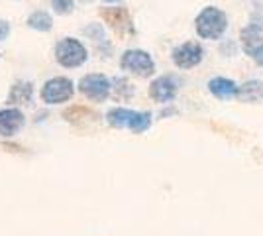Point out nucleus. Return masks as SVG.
I'll return each mask as SVG.
<instances>
[{
    "label": "nucleus",
    "instance_id": "obj_18",
    "mask_svg": "<svg viewBox=\"0 0 263 236\" xmlns=\"http://www.w3.org/2000/svg\"><path fill=\"white\" fill-rule=\"evenodd\" d=\"M85 32H87L88 35H92V38H95V34H97V38H102V30H100L99 26H90V28H87V30H85Z\"/></svg>",
    "mask_w": 263,
    "mask_h": 236
},
{
    "label": "nucleus",
    "instance_id": "obj_16",
    "mask_svg": "<svg viewBox=\"0 0 263 236\" xmlns=\"http://www.w3.org/2000/svg\"><path fill=\"white\" fill-rule=\"evenodd\" d=\"M252 57L257 61V65H261L263 67V45H257V47H252V49H248Z\"/></svg>",
    "mask_w": 263,
    "mask_h": 236
},
{
    "label": "nucleus",
    "instance_id": "obj_6",
    "mask_svg": "<svg viewBox=\"0 0 263 236\" xmlns=\"http://www.w3.org/2000/svg\"><path fill=\"white\" fill-rule=\"evenodd\" d=\"M110 89H112L110 81L104 75H100V73H90V75H85L79 81V90L87 97L88 101H106L110 95Z\"/></svg>",
    "mask_w": 263,
    "mask_h": 236
},
{
    "label": "nucleus",
    "instance_id": "obj_4",
    "mask_svg": "<svg viewBox=\"0 0 263 236\" xmlns=\"http://www.w3.org/2000/svg\"><path fill=\"white\" fill-rule=\"evenodd\" d=\"M120 65L124 71H130L132 75H138V77H152L155 73V61L143 49H128V51H124Z\"/></svg>",
    "mask_w": 263,
    "mask_h": 236
},
{
    "label": "nucleus",
    "instance_id": "obj_7",
    "mask_svg": "<svg viewBox=\"0 0 263 236\" xmlns=\"http://www.w3.org/2000/svg\"><path fill=\"white\" fill-rule=\"evenodd\" d=\"M204 57V49L198 42H185V44L177 45L171 51V61L179 69H193Z\"/></svg>",
    "mask_w": 263,
    "mask_h": 236
},
{
    "label": "nucleus",
    "instance_id": "obj_11",
    "mask_svg": "<svg viewBox=\"0 0 263 236\" xmlns=\"http://www.w3.org/2000/svg\"><path fill=\"white\" fill-rule=\"evenodd\" d=\"M209 90L216 97V99L228 101V99H234V97L238 95V85H236L232 79L214 77L209 81Z\"/></svg>",
    "mask_w": 263,
    "mask_h": 236
},
{
    "label": "nucleus",
    "instance_id": "obj_10",
    "mask_svg": "<svg viewBox=\"0 0 263 236\" xmlns=\"http://www.w3.org/2000/svg\"><path fill=\"white\" fill-rule=\"evenodd\" d=\"M100 16L106 20V24H110V28H114L120 34L130 30V14L126 8H102Z\"/></svg>",
    "mask_w": 263,
    "mask_h": 236
},
{
    "label": "nucleus",
    "instance_id": "obj_15",
    "mask_svg": "<svg viewBox=\"0 0 263 236\" xmlns=\"http://www.w3.org/2000/svg\"><path fill=\"white\" fill-rule=\"evenodd\" d=\"M51 8H53L57 14H71L73 8H75V2L73 0H51Z\"/></svg>",
    "mask_w": 263,
    "mask_h": 236
},
{
    "label": "nucleus",
    "instance_id": "obj_3",
    "mask_svg": "<svg viewBox=\"0 0 263 236\" xmlns=\"http://www.w3.org/2000/svg\"><path fill=\"white\" fill-rule=\"evenodd\" d=\"M87 47L75 38H65V40H61L59 44L55 45V59H57V63L61 67H81L87 61Z\"/></svg>",
    "mask_w": 263,
    "mask_h": 236
},
{
    "label": "nucleus",
    "instance_id": "obj_12",
    "mask_svg": "<svg viewBox=\"0 0 263 236\" xmlns=\"http://www.w3.org/2000/svg\"><path fill=\"white\" fill-rule=\"evenodd\" d=\"M241 102H263V83L261 81H248L238 87L236 95Z\"/></svg>",
    "mask_w": 263,
    "mask_h": 236
},
{
    "label": "nucleus",
    "instance_id": "obj_14",
    "mask_svg": "<svg viewBox=\"0 0 263 236\" xmlns=\"http://www.w3.org/2000/svg\"><path fill=\"white\" fill-rule=\"evenodd\" d=\"M28 26L33 28V30H37V32H49L51 30V26H53V20H51V16L44 10H37L30 14V18H28Z\"/></svg>",
    "mask_w": 263,
    "mask_h": 236
},
{
    "label": "nucleus",
    "instance_id": "obj_20",
    "mask_svg": "<svg viewBox=\"0 0 263 236\" xmlns=\"http://www.w3.org/2000/svg\"><path fill=\"white\" fill-rule=\"evenodd\" d=\"M83 2H90V0H83Z\"/></svg>",
    "mask_w": 263,
    "mask_h": 236
},
{
    "label": "nucleus",
    "instance_id": "obj_17",
    "mask_svg": "<svg viewBox=\"0 0 263 236\" xmlns=\"http://www.w3.org/2000/svg\"><path fill=\"white\" fill-rule=\"evenodd\" d=\"M8 35H10V26L6 20H0V42H4Z\"/></svg>",
    "mask_w": 263,
    "mask_h": 236
},
{
    "label": "nucleus",
    "instance_id": "obj_2",
    "mask_svg": "<svg viewBox=\"0 0 263 236\" xmlns=\"http://www.w3.org/2000/svg\"><path fill=\"white\" fill-rule=\"evenodd\" d=\"M106 120L110 126L114 128H128L134 134H142L152 126V114L149 113H138V111H130V108H122L116 106L108 111Z\"/></svg>",
    "mask_w": 263,
    "mask_h": 236
},
{
    "label": "nucleus",
    "instance_id": "obj_19",
    "mask_svg": "<svg viewBox=\"0 0 263 236\" xmlns=\"http://www.w3.org/2000/svg\"><path fill=\"white\" fill-rule=\"evenodd\" d=\"M106 2H116V0H106Z\"/></svg>",
    "mask_w": 263,
    "mask_h": 236
},
{
    "label": "nucleus",
    "instance_id": "obj_5",
    "mask_svg": "<svg viewBox=\"0 0 263 236\" xmlns=\"http://www.w3.org/2000/svg\"><path fill=\"white\" fill-rule=\"evenodd\" d=\"M75 93L73 81L67 77H53L49 79L42 89V101L47 104H61L67 102Z\"/></svg>",
    "mask_w": 263,
    "mask_h": 236
},
{
    "label": "nucleus",
    "instance_id": "obj_8",
    "mask_svg": "<svg viewBox=\"0 0 263 236\" xmlns=\"http://www.w3.org/2000/svg\"><path fill=\"white\" fill-rule=\"evenodd\" d=\"M177 90H179V85H177V81L171 75H163V77H157L149 85V95H152V99L157 102H161V104H167V102H171L173 99L177 97Z\"/></svg>",
    "mask_w": 263,
    "mask_h": 236
},
{
    "label": "nucleus",
    "instance_id": "obj_13",
    "mask_svg": "<svg viewBox=\"0 0 263 236\" xmlns=\"http://www.w3.org/2000/svg\"><path fill=\"white\" fill-rule=\"evenodd\" d=\"M33 97V85L32 83H16L10 90V97H8V102L10 104H30Z\"/></svg>",
    "mask_w": 263,
    "mask_h": 236
},
{
    "label": "nucleus",
    "instance_id": "obj_9",
    "mask_svg": "<svg viewBox=\"0 0 263 236\" xmlns=\"http://www.w3.org/2000/svg\"><path fill=\"white\" fill-rule=\"evenodd\" d=\"M24 126V114L18 108L0 111V136H14Z\"/></svg>",
    "mask_w": 263,
    "mask_h": 236
},
{
    "label": "nucleus",
    "instance_id": "obj_1",
    "mask_svg": "<svg viewBox=\"0 0 263 236\" xmlns=\"http://www.w3.org/2000/svg\"><path fill=\"white\" fill-rule=\"evenodd\" d=\"M197 34L204 40H220L228 30V16L226 12L216 6H206L195 20Z\"/></svg>",
    "mask_w": 263,
    "mask_h": 236
}]
</instances>
